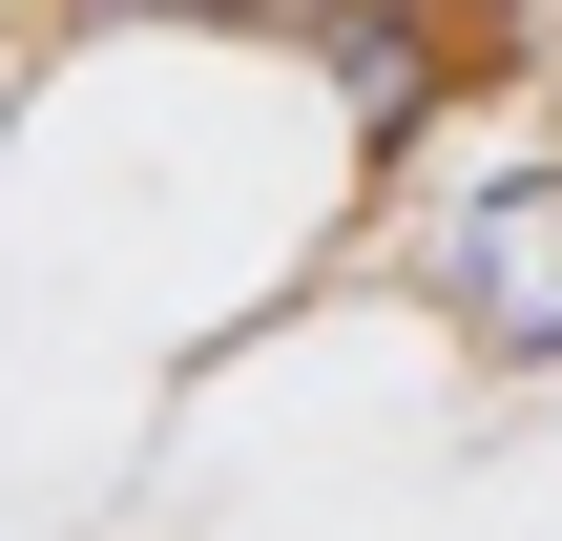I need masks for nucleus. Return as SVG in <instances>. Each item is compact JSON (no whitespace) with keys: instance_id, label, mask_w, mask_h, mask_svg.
<instances>
[{"instance_id":"obj_2","label":"nucleus","mask_w":562,"mask_h":541,"mask_svg":"<svg viewBox=\"0 0 562 541\" xmlns=\"http://www.w3.org/2000/svg\"><path fill=\"white\" fill-rule=\"evenodd\" d=\"M313 42H334V104H355V167L396 188V167H417V104H438V42H417L396 0H313Z\"/></svg>"},{"instance_id":"obj_3","label":"nucleus","mask_w":562,"mask_h":541,"mask_svg":"<svg viewBox=\"0 0 562 541\" xmlns=\"http://www.w3.org/2000/svg\"><path fill=\"white\" fill-rule=\"evenodd\" d=\"M42 21H313V0H42Z\"/></svg>"},{"instance_id":"obj_1","label":"nucleus","mask_w":562,"mask_h":541,"mask_svg":"<svg viewBox=\"0 0 562 541\" xmlns=\"http://www.w3.org/2000/svg\"><path fill=\"white\" fill-rule=\"evenodd\" d=\"M417 292L480 375H562V146L542 167H480L438 229H417Z\"/></svg>"}]
</instances>
